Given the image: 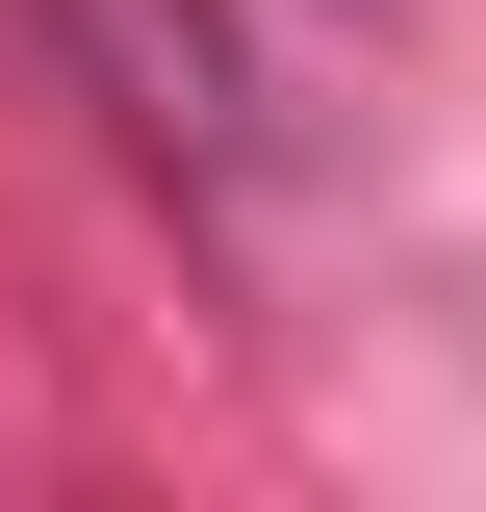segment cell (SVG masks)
Here are the masks:
<instances>
[{"label":"cell","mask_w":486,"mask_h":512,"mask_svg":"<svg viewBox=\"0 0 486 512\" xmlns=\"http://www.w3.org/2000/svg\"><path fill=\"white\" fill-rule=\"evenodd\" d=\"M52 52L103 77L128 154H180V180H231V154H256V77H231V26H205V0H52Z\"/></svg>","instance_id":"1"}]
</instances>
